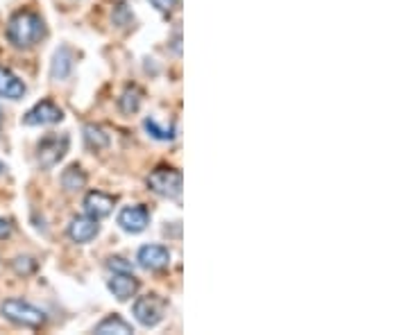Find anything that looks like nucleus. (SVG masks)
Wrapping results in <instances>:
<instances>
[{"mask_svg":"<svg viewBox=\"0 0 408 335\" xmlns=\"http://www.w3.org/2000/svg\"><path fill=\"white\" fill-rule=\"evenodd\" d=\"M0 312L7 322L23 329H41L46 324V312L25 299H5L0 304Z\"/></svg>","mask_w":408,"mask_h":335,"instance_id":"nucleus-2","label":"nucleus"},{"mask_svg":"<svg viewBox=\"0 0 408 335\" xmlns=\"http://www.w3.org/2000/svg\"><path fill=\"white\" fill-rule=\"evenodd\" d=\"M132 315L141 327L152 329V327H157V324H161V319H164V315H166V301L159 295L138 297L132 306Z\"/></svg>","mask_w":408,"mask_h":335,"instance_id":"nucleus-5","label":"nucleus"},{"mask_svg":"<svg viewBox=\"0 0 408 335\" xmlns=\"http://www.w3.org/2000/svg\"><path fill=\"white\" fill-rule=\"evenodd\" d=\"M93 333H98V335H112V333L130 335V333H134V329H132V324H127L121 315H109L93 329Z\"/></svg>","mask_w":408,"mask_h":335,"instance_id":"nucleus-15","label":"nucleus"},{"mask_svg":"<svg viewBox=\"0 0 408 335\" xmlns=\"http://www.w3.org/2000/svg\"><path fill=\"white\" fill-rule=\"evenodd\" d=\"M107 288L118 301H127L138 293V279L134 276V272H114Z\"/></svg>","mask_w":408,"mask_h":335,"instance_id":"nucleus-10","label":"nucleus"},{"mask_svg":"<svg viewBox=\"0 0 408 335\" xmlns=\"http://www.w3.org/2000/svg\"><path fill=\"white\" fill-rule=\"evenodd\" d=\"M0 123H3V109H0Z\"/></svg>","mask_w":408,"mask_h":335,"instance_id":"nucleus-25","label":"nucleus"},{"mask_svg":"<svg viewBox=\"0 0 408 335\" xmlns=\"http://www.w3.org/2000/svg\"><path fill=\"white\" fill-rule=\"evenodd\" d=\"M143 127H145V132L152 136V138H157V140H173V138H175V129L159 127V123L155 121V118H145Z\"/></svg>","mask_w":408,"mask_h":335,"instance_id":"nucleus-18","label":"nucleus"},{"mask_svg":"<svg viewBox=\"0 0 408 335\" xmlns=\"http://www.w3.org/2000/svg\"><path fill=\"white\" fill-rule=\"evenodd\" d=\"M150 224V211L143 204H134V207H125L118 213V226L127 233H141Z\"/></svg>","mask_w":408,"mask_h":335,"instance_id":"nucleus-7","label":"nucleus"},{"mask_svg":"<svg viewBox=\"0 0 408 335\" xmlns=\"http://www.w3.org/2000/svg\"><path fill=\"white\" fill-rule=\"evenodd\" d=\"M12 267H14V272L16 274H32L37 269V261L32 256H16L14 261H12Z\"/></svg>","mask_w":408,"mask_h":335,"instance_id":"nucleus-20","label":"nucleus"},{"mask_svg":"<svg viewBox=\"0 0 408 335\" xmlns=\"http://www.w3.org/2000/svg\"><path fill=\"white\" fill-rule=\"evenodd\" d=\"M64 121V111L52 100H41L23 116V125L41 127V125H55Z\"/></svg>","mask_w":408,"mask_h":335,"instance_id":"nucleus-6","label":"nucleus"},{"mask_svg":"<svg viewBox=\"0 0 408 335\" xmlns=\"http://www.w3.org/2000/svg\"><path fill=\"white\" fill-rule=\"evenodd\" d=\"M59 181H61V186L66 193H78V190H82L84 186H87L89 177H87V172L82 170V166L73 164V166H68L66 170L61 172Z\"/></svg>","mask_w":408,"mask_h":335,"instance_id":"nucleus-14","label":"nucleus"},{"mask_svg":"<svg viewBox=\"0 0 408 335\" xmlns=\"http://www.w3.org/2000/svg\"><path fill=\"white\" fill-rule=\"evenodd\" d=\"M84 143L91 150H104L109 145V134L98 125H87L84 127Z\"/></svg>","mask_w":408,"mask_h":335,"instance_id":"nucleus-17","label":"nucleus"},{"mask_svg":"<svg viewBox=\"0 0 408 335\" xmlns=\"http://www.w3.org/2000/svg\"><path fill=\"white\" fill-rule=\"evenodd\" d=\"M148 188L159 197L166 200H179L181 195V172L175 168L161 166L150 172L148 177Z\"/></svg>","mask_w":408,"mask_h":335,"instance_id":"nucleus-3","label":"nucleus"},{"mask_svg":"<svg viewBox=\"0 0 408 335\" xmlns=\"http://www.w3.org/2000/svg\"><path fill=\"white\" fill-rule=\"evenodd\" d=\"M136 261L143 269L150 272H161L170 265V252L164 245H143L136 254Z\"/></svg>","mask_w":408,"mask_h":335,"instance_id":"nucleus-8","label":"nucleus"},{"mask_svg":"<svg viewBox=\"0 0 408 335\" xmlns=\"http://www.w3.org/2000/svg\"><path fill=\"white\" fill-rule=\"evenodd\" d=\"M68 145H71L68 134H48V136H44V138L39 140V145H37V161H39V166L44 168V170L57 166L59 161L66 157Z\"/></svg>","mask_w":408,"mask_h":335,"instance_id":"nucleus-4","label":"nucleus"},{"mask_svg":"<svg viewBox=\"0 0 408 335\" xmlns=\"http://www.w3.org/2000/svg\"><path fill=\"white\" fill-rule=\"evenodd\" d=\"M112 18H114V25L118 28H130L134 23V14L127 9V5H116Z\"/></svg>","mask_w":408,"mask_h":335,"instance_id":"nucleus-19","label":"nucleus"},{"mask_svg":"<svg viewBox=\"0 0 408 335\" xmlns=\"http://www.w3.org/2000/svg\"><path fill=\"white\" fill-rule=\"evenodd\" d=\"M107 267H109L112 272H134V265H132L130 261H125V258H121V256L109 258V263H107Z\"/></svg>","mask_w":408,"mask_h":335,"instance_id":"nucleus-21","label":"nucleus"},{"mask_svg":"<svg viewBox=\"0 0 408 335\" xmlns=\"http://www.w3.org/2000/svg\"><path fill=\"white\" fill-rule=\"evenodd\" d=\"M3 172H5V164H3V161H0V175H3Z\"/></svg>","mask_w":408,"mask_h":335,"instance_id":"nucleus-24","label":"nucleus"},{"mask_svg":"<svg viewBox=\"0 0 408 335\" xmlns=\"http://www.w3.org/2000/svg\"><path fill=\"white\" fill-rule=\"evenodd\" d=\"M73 50L68 46H61L55 55H52V63H50V78L59 82V80H66L68 75L73 73Z\"/></svg>","mask_w":408,"mask_h":335,"instance_id":"nucleus-13","label":"nucleus"},{"mask_svg":"<svg viewBox=\"0 0 408 335\" xmlns=\"http://www.w3.org/2000/svg\"><path fill=\"white\" fill-rule=\"evenodd\" d=\"M25 84L20 82L16 75L5 68V66H0V98H7V100H20L25 95Z\"/></svg>","mask_w":408,"mask_h":335,"instance_id":"nucleus-12","label":"nucleus"},{"mask_svg":"<svg viewBox=\"0 0 408 335\" xmlns=\"http://www.w3.org/2000/svg\"><path fill=\"white\" fill-rule=\"evenodd\" d=\"M141 102H143V93L136 89V86H127L125 93L121 95V100H118V106H121V111L132 116L141 109Z\"/></svg>","mask_w":408,"mask_h":335,"instance_id":"nucleus-16","label":"nucleus"},{"mask_svg":"<svg viewBox=\"0 0 408 335\" xmlns=\"http://www.w3.org/2000/svg\"><path fill=\"white\" fill-rule=\"evenodd\" d=\"M98 233H100V222L91 218V215H78V218H73L68 224V238L78 245L91 243Z\"/></svg>","mask_w":408,"mask_h":335,"instance_id":"nucleus-9","label":"nucleus"},{"mask_svg":"<svg viewBox=\"0 0 408 335\" xmlns=\"http://www.w3.org/2000/svg\"><path fill=\"white\" fill-rule=\"evenodd\" d=\"M9 236H12V224H9V220L0 218V240H3V238H9Z\"/></svg>","mask_w":408,"mask_h":335,"instance_id":"nucleus-23","label":"nucleus"},{"mask_svg":"<svg viewBox=\"0 0 408 335\" xmlns=\"http://www.w3.org/2000/svg\"><path fill=\"white\" fill-rule=\"evenodd\" d=\"M159 12H170V9H175V5H177V0H150Z\"/></svg>","mask_w":408,"mask_h":335,"instance_id":"nucleus-22","label":"nucleus"},{"mask_svg":"<svg viewBox=\"0 0 408 335\" xmlns=\"http://www.w3.org/2000/svg\"><path fill=\"white\" fill-rule=\"evenodd\" d=\"M114 204L116 200L112 195H107L102 190H91L87 193V197H84V211H87V215H91V218L102 220L107 215H112Z\"/></svg>","mask_w":408,"mask_h":335,"instance_id":"nucleus-11","label":"nucleus"},{"mask_svg":"<svg viewBox=\"0 0 408 335\" xmlns=\"http://www.w3.org/2000/svg\"><path fill=\"white\" fill-rule=\"evenodd\" d=\"M5 37L14 48H32L41 43V39H46V23L37 12L23 9L9 18Z\"/></svg>","mask_w":408,"mask_h":335,"instance_id":"nucleus-1","label":"nucleus"}]
</instances>
